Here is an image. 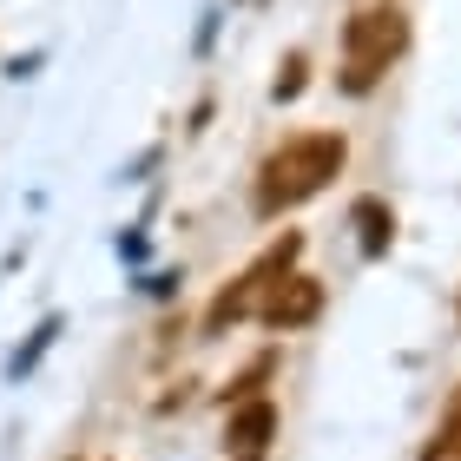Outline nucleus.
I'll use <instances>...</instances> for the list:
<instances>
[{"label": "nucleus", "instance_id": "f257e3e1", "mask_svg": "<svg viewBox=\"0 0 461 461\" xmlns=\"http://www.w3.org/2000/svg\"><path fill=\"white\" fill-rule=\"evenodd\" d=\"M343 165H349V139L343 132H297L258 165L250 204H258V218H284V212H297V204L323 198L330 185L343 178Z\"/></svg>", "mask_w": 461, "mask_h": 461}, {"label": "nucleus", "instance_id": "f03ea898", "mask_svg": "<svg viewBox=\"0 0 461 461\" xmlns=\"http://www.w3.org/2000/svg\"><path fill=\"white\" fill-rule=\"evenodd\" d=\"M409 53V14L395 0H369L343 20V59H337V86L349 99H369L389 79V67Z\"/></svg>", "mask_w": 461, "mask_h": 461}, {"label": "nucleus", "instance_id": "7ed1b4c3", "mask_svg": "<svg viewBox=\"0 0 461 461\" xmlns=\"http://www.w3.org/2000/svg\"><path fill=\"white\" fill-rule=\"evenodd\" d=\"M297 250H303V238L297 230H290V238H277L264 250L258 264L244 270V277H230L218 297H212V310H204V337H224L230 323H244V317H258V303L270 297V284L277 277H290V264H297Z\"/></svg>", "mask_w": 461, "mask_h": 461}, {"label": "nucleus", "instance_id": "20e7f679", "mask_svg": "<svg viewBox=\"0 0 461 461\" xmlns=\"http://www.w3.org/2000/svg\"><path fill=\"white\" fill-rule=\"evenodd\" d=\"M317 317H323V284L303 277V270L277 277V284H270V297L258 303V323L264 330H303V323H317Z\"/></svg>", "mask_w": 461, "mask_h": 461}, {"label": "nucleus", "instance_id": "39448f33", "mask_svg": "<svg viewBox=\"0 0 461 461\" xmlns=\"http://www.w3.org/2000/svg\"><path fill=\"white\" fill-rule=\"evenodd\" d=\"M270 435H277V402H270V395L230 402V415H224V448L230 455H264Z\"/></svg>", "mask_w": 461, "mask_h": 461}, {"label": "nucleus", "instance_id": "423d86ee", "mask_svg": "<svg viewBox=\"0 0 461 461\" xmlns=\"http://www.w3.org/2000/svg\"><path fill=\"white\" fill-rule=\"evenodd\" d=\"M349 224H356V238H363V258H383L389 238H395V212L383 198H356L349 204Z\"/></svg>", "mask_w": 461, "mask_h": 461}, {"label": "nucleus", "instance_id": "0eeeda50", "mask_svg": "<svg viewBox=\"0 0 461 461\" xmlns=\"http://www.w3.org/2000/svg\"><path fill=\"white\" fill-rule=\"evenodd\" d=\"M422 461H461V415H448V422L435 429V442L422 448Z\"/></svg>", "mask_w": 461, "mask_h": 461}, {"label": "nucleus", "instance_id": "6e6552de", "mask_svg": "<svg viewBox=\"0 0 461 461\" xmlns=\"http://www.w3.org/2000/svg\"><path fill=\"white\" fill-rule=\"evenodd\" d=\"M297 93H303V53H290L277 73V99H297Z\"/></svg>", "mask_w": 461, "mask_h": 461}, {"label": "nucleus", "instance_id": "1a4fd4ad", "mask_svg": "<svg viewBox=\"0 0 461 461\" xmlns=\"http://www.w3.org/2000/svg\"><path fill=\"white\" fill-rule=\"evenodd\" d=\"M448 415H461V389H455V402H448Z\"/></svg>", "mask_w": 461, "mask_h": 461}]
</instances>
